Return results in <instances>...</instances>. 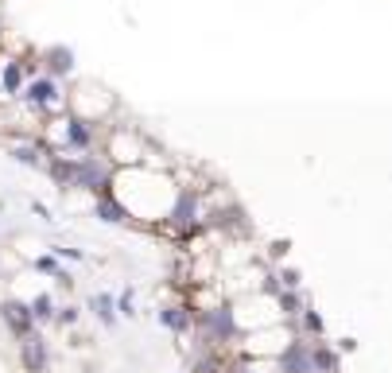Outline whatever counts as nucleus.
<instances>
[{
	"mask_svg": "<svg viewBox=\"0 0 392 373\" xmlns=\"http://www.w3.org/2000/svg\"><path fill=\"white\" fill-rule=\"evenodd\" d=\"M288 373H311V358L303 350H292L288 354Z\"/></svg>",
	"mask_w": 392,
	"mask_h": 373,
	"instance_id": "obj_15",
	"label": "nucleus"
},
{
	"mask_svg": "<svg viewBox=\"0 0 392 373\" xmlns=\"http://www.w3.org/2000/svg\"><path fill=\"white\" fill-rule=\"evenodd\" d=\"M27 311H32V319H50V299H47V296H39L32 307H27Z\"/></svg>",
	"mask_w": 392,
	"mask_h": 373,
	"instance_id": "obj_17",
	"label": "nucleus"
},
{
	"mask_svg": "<svg viewBox=\"0 0 392 373\" xmlns=\"http://www.w3.org/2000/svg\"><path fill=\"white\" fill-rule=\"evenodd\" d=\"M20 358H24V369L27 373H43V365H47V342H43L39 334H24Z\"/></svg>",
	"mask_w": 392,
	"mask_h": 373,
	"instance_id": "obj_2",
	"label": "nucleus"
},
{
	"mask_svg": "<svg viewBox=\"0 0 392 373\" xmlns=\"http://www.w3.org/2000/svg\"><path fill=\"white\" fill-rule=\"evenodd\" d=\"M67 140H70V148H78V152H86L90 156V148H93V129L86 121H67Z\"/></svg>",
	"mask_w": 392,
	"mask_h": 373,
	"instance_id": "obj_4",
	"label": "nucleus"
},
{
	"mask_svg": "<svg viewBox=\"0 0 392 373\" xmlns=\"http://www.w3.org/2000/svg\"><path fill=\"white\" fill-rule=\"evenodd\" d=\"M12 159H16V164H27V167H43L39 152H35L32 144H16V148H12Z\"/></svg>",
	"mask_w": 392,
	"mask_h": 373,
	"instance_id": "obj_10",
	"label": "nucleus"
},
{
	"mask_svg": "<svg viewBox=\"0 0 392 373\" xmlns=\"http://www.w3.org/2000/svg\"><path fill=\"white\" fill-rule=\"evenodd\" d=\"M4 319L12 323L16 334H32V311L24 303H4Z\"/></svg>",
	"mask_w": 392,
	"mask_h": 373,
	"instance_id": "obj_6",
	"label": "nucleus"
},
{
	"mask_svg": "<svg viewBox=\"0 0 392 373\" xmlns=\"http://www.w3.org/2000/svg\"><path fill=\"white\" fill-rule=\"evenodd\" d=\"M311 369L338 373V354H330V350H315V354H311Z\"/></svg>",
	"mask_w": 392,
	"mask_h": 373,
	"instance_id": "obj_9",
	"label": "nucleus"
},
{
	"mask_svg": "<svg viewBox=\"0 0 392 373\" xmlns=\"http://www.w3.org/2000/svg\"><path fill=\"white\" fill-rule=\"evenodd\" d=\"M47 67H50V78H62L74 70V55H70V47H50L47 51Z\"/></svg>",
	"mask_w": 392,
	"mask_h": 373,
	"instance_id": "obj_5",
	"label": "nucleus"
},
{
	"mask_svg": "<svg viewBox=\"0 0 392 373\" xmlns=\"http://www.w3.org/2000/svg\"><path fill=\"white\" fill-rule=\"evenodd\" d=\"M97 214L105 218V222H125V207H121V202H113V199H101L97 202Z\"/></svg>",
	"mask_w": 392,
	"mask_h": 373,
	"instance_id": "obj_11",
	"label": "nucleus"
},
{
	"mask_svg": "<svg viewBox=\"0 0 392 373\" xmlns=\"http://www.w3.org/2000/svg\"><path fill=\"white\" fill-rule=\"evenodd\" d=\"M74 187H86V191H105V187H109V167L97 164L93 156H78Z\"/></svg>",
	"mask_w": 392,
	"mask_h": 373,
	"instance_id": "obj_1",
	"label": "nucleus"
},
{
	"mask_svg": "<svg viewBox=\"0 0 392 373\" xmlns=\"http://www.w3.org/2000/svg\"><path fill=\"white\" fill-rule=\"evenodd\" d=\"M93 311H97V319H101L105 327L117 319V315H113V299H109V296H93Z\"/></svg>",
	"mask_w": 392,
	"mask_h": 373,
	"instance_id": "obj_13",
	"label": "nucleus"
},
{
	"mask_svg": "<svg viewBox=\"0 0 392 373\" xmlns=\"http://www.w3.org/2000/svg\"><path fill=\"white\" fill-rule=\"evenodd\" d=\"M35 268H39V273H50L55 280H62V284H70V276L59 268V261H55V257H39V261H35Z\"/></svg>",
	"mask_w": 392,
	"mask_h": 373,
	"instance_id": "obj_14",
	"label": "nucleus"
},
{
	"mask_svg": "<svg viewBox=\"0 0 392 373\" xmlns=\"http://www.w3.org/2000/svg\"><path fill=\"white\" fill-rule=\"evenodd\" d=\"M32 105H39V109H50V105H59V82L55 78H39V82H32L27 86V93H24Z\"/></svg>",
	"mask_w": 392,
	"mask_h": 373,
	"instance_id": "obj_3",
	"label": "nucleus"
},
{
	"mask_svg": "<svg viewBox=\"0 0 392 373\" xmlns=\"http://www.w3.org/2000/svg\"><path fill=\"white\" fill-rule=\"evenodd\" d=\"M74 167H78V159H59V156H50L47 171H50V179H59L62 187H74Z\"/></svg>",
	"mask_w": 392,
	"mask_h": 373,
	"instance_id": "obj_8",
	"label": "nucleus"
},
{
	"mask_svg": "<svg viewBox=\"0 0 392 373\" xmlns=\"http://www.w3.org/2000/svg\"><path fill=\"white\" fill-rule=\"evenodd\" d=\"M20 82H24L20 63H8V67H4V93H20Z\"/></svg>",
	"mask_w": 392,
	"mask_h": 373,
	"instance_id": "obj_12",
	"label": "nucleus"
},
{
	"mask_svg": "<svg viewBox=\"0 0 392 373\" xmlns=\"http://www.w3.org/2000/svg\"><path fill=\"white\" fill-rule=\"evenodd\" d=\"M194 210H198V202H194L191 191H179L175 199V210H171V225H187L194 218Z\"/></svg>",
	"mask_w": 392,
	"mask_h": 373,
	"instance_id": "obj_7",
	"label": "nucleus"
},
{
	"mask_svg": "<svg viewBox=\"0 0 392 373\" xmlns=\"http://www.w3.org/2000/svg\"><path fill=\"white\" fill-rule=\"evenodd\" d=\"M163 323L175 327V331H183V327H187V315L179 311V307H167V311H163Z\"/></svg>",
	"mask_w": 392,
	"mask_h": 373,
	"instance_id": "obj_16",
	"label": "nucleus"
}]
</instances>
